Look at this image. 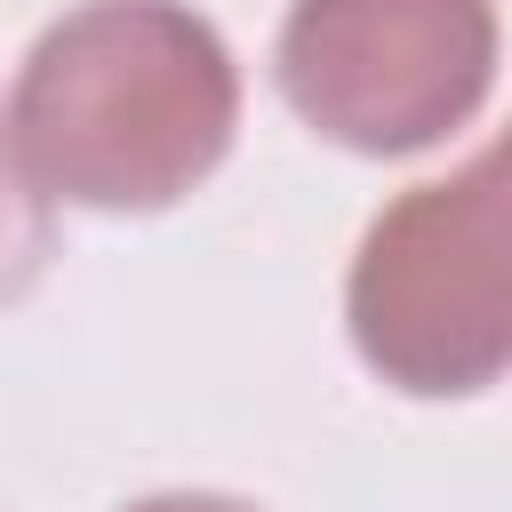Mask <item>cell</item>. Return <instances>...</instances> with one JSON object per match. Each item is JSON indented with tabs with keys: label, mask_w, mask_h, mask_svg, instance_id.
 <instances>
[{
	"label": "cell",
	"mask_w": 512,
	"mask_h": 512,
	"mask_svg": "<svg viewBox=\"0 0 512 512\" xmlns=\"http://www.w3.org/2000/svg\"><path fill=\"white\" fill-rule=\"evenodd\" d=\"M232 128V48L176 0H80L32 40L8 104L32 184L72 208H168L224 160Z\"/></svg>",
	"instance_id": "obj_1"
},
{
	"label": "cell",
	"mask_w": 512,
	"mask_h": 512,
	"mask_svg": "<svg viewBox=\"0 0 512 512\" xmlns=\"http://www.w3.org/2000/svg\"><path fill=\"white\" fill-rule=\"evenodd\" d=\"M344 320L360 360L416 400L496 384L512 368V176L480 152L408 184L360 232Z\"/></svg>",
	"instance_id": "obj_2"
},
{
	"label": "cell",
	"mask_w": 512,
	"mask_h": 512,
	"mask_svg": "<svg viewBox=\"0 0 512 512\" xmlns=\"http://www.w3.org/2000/svg\"><path fill=\"white\" fill-rule=\"evenodd\" d=\"M496 80V0H296L280 88L344 152H424Z\"/></svg>",
	"instance_id": "obj_3"
},
{
	"label": "cell",
	"mask_w": 512,
	"mask_h": 512,
	"mask_svg": "<svg viewBox=\"0 0 512 512\" xmlns=\"http://www.w3.org/2000/svg\"><path fill=\"white\" fill-rule=\"evenodd\" d=\"M48 264V192L32 184L8 120H0V296H24Z\"/></svg>",
	"instance_id": "obj_4"
},
{
	"label": "cell",
	"mask_w": 512,
	"mask_h": 512,
	"mask_svg": "<svg viewBox=\"0 0 512 512\" xmlns=\"http://www.w3.org/2000/svg\"><path fill=\"white\" fill-rule=\"evenodd\" d=\"M128 512H256V504H240V496H208V488H176V496H144V504H128Z\"/></svg>",
	"instance_id": "obj_5"
},
{
	"label": "cell",
	"mask_w": 512,
	"mask_h": 512,
	"mask_svg": "<svg viewBox=\"0 0 512 512\" xmlns=\"http://www.w3.org/2000/svg\"><path fill=\"white\" fill-rule=\"evenodd\" d=\"M488 160H496V168H504V176H512V128H504V136H496V144H488Z\"/></svg>",
	"instance_id": "obj_6"
}]
</instances>
